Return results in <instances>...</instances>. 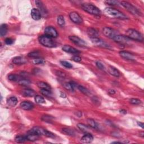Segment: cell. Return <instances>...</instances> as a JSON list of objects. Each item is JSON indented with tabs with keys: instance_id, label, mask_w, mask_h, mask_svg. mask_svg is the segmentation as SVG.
I'll list each match as a JSON object with an SVG mask.
<instances>
[{
	"instance_id": "26",
	"label": "cell",
	"mask_w": 144,
	"mask_h": 144,
	"mask_svg": "<svg viewBox=\"0 0 144 144\" xmlns=\"http://www.w3.org/2000/svg\"><path fill=\"white\" fill-rule=\"evenodd\" d=\"M37 86L38 87H40L41 89H46V90H51V87L49 84H47V83L43 82H37Z\"/></svg>"
},
{
	"instance_id": "22",
	"label": "cell",
	"mask_w": 144,
	"mask_h": 144,
	"mask_svg": "<svg viewBox=\"0 0 144 144\" xmlns=\"http://www.w3.org/2000/svg\"><path fill=\"white\" fill-rule=\"evenodd\" d=\"M109 72L111 75H113V76L116 77H119L120 76V73H119V70L117 68L112 67V66H110L109 68Z\"/></svg>"
},
{
	"instance_id": "49",
	"label": "cell",
	"mask_w": 144,
	"mask_h": 144,
	"mask_svg": "<svg viewBox=\"0 0 144 144\" xmlns=\"http://www.w3.org/2000/svg\"><path fill=\"white\" fill-rule=\"evenodd\" d=\"M92 100L93 101L94 103L95 104H100V102H99V99L97 98L96 97H94L92 99Z\"/></svg>"
},
{
	"instance_id": "23",
	"label": "cell",
	"mask_w": 144,
	"mask_h": 144,
	"mask_svg": "<svg viewBox=\"0 0 144 144\" xmlns=\"http://www.w3.org/2000/svg\"><path fill=\"white\" fill-rule=\"evenodd\" d=\"M87 33L89 36L90 37V38H94V37H97L99 33L94 28H89L87 31Z\"/></svg>"
},
{
	"instance_id": "52",
	"label": "cell",
	"mask_w": 144,
	"mask_h": 144,
	"mask_svg": "<svg viewBox=\"0 0 144 144\" xmlns=\"http://www.w3.org/2000/svg\"><path fill=\"white\" fill-rule=\"evenodd\" d=\"M119 112H120L121 114H127V111L125 110H123V109L119 111Z\"/></svg>"
},
{
	"instance_id": "10",
	"label": "cell",
	"mask_w": 144,
	"mask_h": 144,
	"mask_svg": "<svg viewBox=\"0 0 144 144\" xmlns=\"http://www.w3.org/2000/svg\"><path fill=\"white\" fill-rule=\"evenodd\" d=\"M113 40H114L115 42L122 44V45H126V44L128 43L129 42L131 41L130 39L128 38L127 36L120 35H117Z\"/></svg>"
},
{
	"instance_id": "27",
	"label": "cell",
	"mask_w": 144,
	"mask_h": 144,
	"mask_svg": "<svg viewBox=\"0 0 144 144\" xmlns=\"http://www.w3.org/2000/svg\"><path fill=\"white\" fill-rule=\"evenodd\" d=\"M21 78H23V77L19 76V75L16 74H10L8 76L9 80L13 82H18Z\"/></svg>"
},
{
	"instance_id": "17",
	"label": "cell",
	"mask_w": 144,
	"mask_h": 144,
	"mask_svg": "<svg viewBox=\"0 0 144 144\" xmlns=\"http://www.w3.org/2000/svg\"><path fill=\"white\" fill-rule=\"evenodd\" d=\"M94 140V137L91 133H87L83 136L81 138V141L83 143H89L92 142Z\"/></svg>"
},
{
	"instance_id": "11",
	"label": "cell",
	"mask_w": 144,
	"mask_h": 144,
	"mask_svg": "<svg viewBox=\"0 0 144 144\" xmlns=\"http://www.w3.org/2000/svg\"><path fill=\"white\" fill-rule=\"evenodd\" d=\"M45 35L50 37L51 38H56L58 36V33L56 29L52 26H48L45 29Z\"/></svg>"
},
{
	"instance_id": "18",
	"label": "cell",
	"mask_w": 144,
	"mask_h": 144,
	"mask_svg": "<svg viewBox=\"0 0 144 144\" xmlns=\"http://www.w3.org/2000/svg\"><path fill=\"white\" fill-rule=\"evenodd\" d=\"M22 94L25 97H33L36 96V92L32 89H24L22 91Z\"/></svg>"
},
{
	"instance_id": "4",
	"label": "cell",
	"mask_w": 144,
	"mask_h": 144,
	"mask_svg": "<svg viewBox=\"0 0 144 144\" xmlns=\"http://www.w3.org/2000/svg\"><path fill=\"white\" fill-rule=\"evenodd\" d=\"M82 8L85 11L90 14L94 15H99L101 14V11L98 7L95 6L94 5L89 3H85L82 5Z\"/></svg>"
},
{
	"instance_id": "53",
	"label": "cell",
	"mask_w": 144,
	"mask_h": 144,
	"mask_svg": "<svg viewBox=\"0 0 144 144\" xmlns=\"http://www.w3.org/2000/svg\"><path fill=\"white\" fill-rule=\"evenodd\" d=\"M137 124H138V126H140L141 128H143V123H142V122H137Z\"/></svg>"
},
{
	"instance_id": "44",
	"label": "cell",
	"mask_w": 144,
	"mask_h": 144,
	"mask_svg": "<svg viewBox=\"0 0 144 144\" xmlns=\"http://www.w3.org/2000/svg\"><path fill=\"white\" fill-rule=\"evenodd\" d=\"M96 65L97 67V68H99L100 69H101V70H104L105 69L104 65L102 64V63H101L100 62H96Z\"/></svg>"
},
{
	"instance_id": "6",
	"label": "cell",
	"mask_w": 144,
	"mask_h": 144,
	"mask_svg": "<svg viewBox=\"0 0 144 144\" xmlns=\"http://www.w3.org/2000/svg\"><path fill=\"white\" fill-rule=\"evenodd\" d=\"M91 40V42L94 45L98 46V47H100L102 48H108V49H111V47L108 43H107L106 42H105L104 40L100 38L99 37H94V38H90Z\"/></svg>"
},
{
	"instance_id": "40",
	"label": "cell",
	"mask_w": 144,
	"mask_h": 144,
	"mask_svg": "<svg viewBox=\"0 0 144 144\" xmlns=\"http://www.w3.org/2000/svg\"><path fill=\"white\" fill-rule=\"evenodd\" d=\"M33 63L35 64H43L44 63H45V60L43 59L38 57V58H36V59H34L33 60Z\"/></svg>"
},
{
	"instance_id": "37",
	"label": "cell",
	"mask_w": 144,
	"mask_h": 144,
	"mask_svg": "<svg viewBox=\"0 0 144 144\" xmlns=\"http://www.w3.org/2000/svg\"><path fill=\"white\" fill-rule=\"evenodd\" d=\"M63 86H64V87L66 90H68V91H71V92L74 91V89L73 87L72 84L70 83V82L65 83H64V84H63Z\"/></svg>"
},
{
	"instance_id": "29",
	"label": "cell",
	"mask_w": 144,
	"mask_h": 144,
	"mask_svg": "<svg viewBox=\"0 0 144 144\" xmlns=\"http://www.w3.org/2000/svg\"><path fill=\"white\" fill-rule=\"evenodd\" d=\"M18 83L19 85L23 86H28L31 84V82L28 79L24 78H21L20 80H19Z\"/></svg>"
},
{
	"instance_id": "5",
	"label": "cell",
	"mask_w": 144,
	"mask_h": 144,
	"mask_svg": "<svg viewBox=\"0 0 144 144\" xmlns=\"http://www.w3.org/2000/svg\"><path fill=\"white\" fill-rule=\"evenodd\" d=\"M122 6L124 7L130 13L135 15H141V13L136 8L135 6H134L133 5L129 3L127 1H122L121 2Z\"/></svg>"
},
{
	"instance_id": "19",
	"label": "cell",
	"mask_w": 144,
	"mask_h": 144,
	"mask_svg": "<svg viewBox=\"0 0 144 144\" xmlns=\"http://www.w3.org/2000/svg\"><path fill=\"white\" fill-rule=\"evenodd\" d=\"M35 3L36 4L37 6L38 7V8L40 10V12L41 14H46L47 13V10L45 9V6L44 5V4L42 3V2L40 1H36Z\"/></svg>"
},
{
	"instance_id": "32",
	"label": "cell",
	"mask_w": 144,
	"mask_h": 144,
	"mask_svg": "<svg viewBox=\"0 0 144 144\" xmlns=\"http://www.w3.org/2000/svg\"><path fill=\"white\" fill-rule=\"evenodd\" d=\"M78 90L80 92H82L83 94H84V95H87V96H90V95H91V93H90L89 90H88L87 89H86V87L79 85L78 87Z\"/></svg>"
},
{
	"instance_id": "28",
	"label": "cell",
	"mask_w": 144,
	"mask_h": 144,
	"mask_svg": "<svg viewBox=\"0 0 144 144\" xmlns=\"http://www.w3.org/2000/svg\"><path fill=\"white\" fill-rule=\"evenodd\" d=\"M77 127H78V128L80 131H82L83 132H84L85 133H89V127L85 125V124L83 123H78L77 124Z\"/></svg>"
},
{
	"instance_id": "41",
	"label": "cell",
	"mask_w": 144,
	"mask_h": 144,
	"mask_svg": "<svg viewBox=\"0 0 144 144\" xmlns=\"http://www.w3.org/2000/svg\"><path fill=\"white\" fill-rule=\"evenodd\" d=\"M41 93L46 97L51 96V92L50 90L46 89H41Z\"/></svg>"
},
{
	"instance_id": "34",
	"label": "cell",
	"mask_w": 144,
	"mask_h": 144,
	"mask_svg": "<svg viewBox=\"0 0 144 144\" xmlns=\"http://www.w3.org/2000/svg\"><path fill=\"white\" fill-rule=\"evenodd\" d=\"M41 119H42V121L46 122L52 123L53 119V117L48 115H44L41 117Z\"/></svg>"
},
{
	"instance_id": "43",
	"label": "cell",
	"mask_w": 144,
	"mask_h": 144,
	"mask_svg": "<svg viewBox=\"0 0 144 144\" xmlns=\"http://www.w3.org/2000/svg\"><path fill=\"white\" fill-rule=\"evenodd\" d=\"M130 102L133 105H140L141 103V101L138 99H131L130 100Z\"/></svg>"
},
{
	"instance_id": "24",
	"label": "cell",
	"mask_w": 144,
	"mask_h": 144,
	"mask_svg": "<svg viewBox=\"0 0 144 144\" xmlns=\"http://www.w3.org/2000/svg\"><path fill=\"white\" fill-rule=\"evenodd\" d=\"M63 133L69 136H74L75 135V131L70 128H64L62 130Z\"/></svg>"
},
{
	"instance_id": "7",
	"label": "cell",
	"mask_w": 144,
	"mask_h": 144,
	"mask_svg": "<svg viewBox=\"0 0 144 144\" xmlns=\"http://www.w3.org/2000/svg\"><path fill=\"white\" fill-rule=\"evenodd\" d=\"M69 39L72 42L75 44V45L80 46V47H85L87 46V43L84 40H83L82 39L78 37V36H70L69 37Z\"/></svg>"
},
{
	"instance_id": "54",
	"label": "cell",
	"mask_w": 144,
	"mask_h": 144,
	"mask_svg": "<svg viewBox=\"0 0 144 144\" xmlns=\"http://www.w3.org/2000/svg\"><path fill=\"white\" fill-rule=\"evenodd\" d=\"M121 143V142H118V141H115V142H113L112 143Z\"/></svg>"
},
{
	"instance_id": "35",
	"label": "cell",
	"mask_w": 144,
	"mask_h": 144,
	"mask_svg": "<svg viewBox=\"0 0 144 144\" xmlns=\"http://www.w3.org/2000/svg\"><path fill=\"white\" fill-rule=\"evenodd\" d=\"M39 136H40L33 135V134H28V135H26V138H27L28 141H35L38 140Z\"/></svg>"
},
{
	"instance_id": "14",
	"label": "cell",
	"mask_w": 144,
	"mask_h": 144,
	"mask_svg": "<svg viewBox=\"0 0 144 144\" xmlns=\"http://www.w3.org/2000/svg\"><path fill=\"white\" fill-rule=\"evenodd\" d=\"M62 49L66 52L73 53V54H78V53H79L80 52L78 50L76 49V48L73 47L72 46H70L69 45H64Z\"/></svg>"
},
{
	"instance_id": "8",
	"label": "cell",
	"mask_w": 144,
	"mask_h": 144,
	"mask_svg": "<svg viewBox=\"0 0 144 144\" xmlns=\"http://www.w3.org/2000/svg\"><path fill=\"white\" fill-rule=\"evenodd\" d=\"M103 33L107 37L111 39H113L117 35H118L117 31L110 27H105L103 29Z\"/></svg>"
},
{
	"instance_id": "45",
	"label": "cell",
	"mask_w": 144,
	"mask_h": 144,
	"mask_svg": "<svg viewBox=\"0 0 144 144\" xmlns=\"http://www.w3.org/2000/svg\"><path fill=\"white\" fill-rule=\"evenodd\" d=\"M56 74L57 76L62 78H65L66 77V74L65 73L61 71H56Z\"/></svg>"
},
{
	"instance_id": "12",
	"label": "cell",
	"mask_w": 144,
	"mask_h": 144,
	"mask_svg": "<svg viewBox=\"0 0 144 144\" xmlns=\"http://www.w3.org/2000/svg\"><path fill=\"white\" fill-rule=\"evenodd\" d=\"M119 55L121 56V57H122L126 60H135L133 55L130 52H128V51H120V52H119Z\"/></svg>"
},
{
	"instance_id": "50",
	"label": "cell",
	"mask_w": 144,
	"mask_h": 144,
	"mask_svg": "<svg viewBox=\"0 0 144 144\" xmlns=\"http://www.w3.org/2000/svg\"><path fill=\"white\" fill-rule=\"evenodd\" d=\"M70 82V83L72 84V86L73 88H74V89H75V88H77V87L78 88V86H79V85L77 84V83H75L74 81H72V82Z\"/></svg>"
},
{
	"instance_id": "13",
	"label": "cell",
	"mask_w": 144,
	"mask_h": 144,
	"mask_svg": "<svg viewBox=\"0 0 144 144\" xmlns=\"http://www.w3.org/2000/svg\"><path fill=\"white\" fill-rule=\"evenodd\" d=\"M31 16L33 20H38L41 19L42 14L38 9L34 8L31 11Z\"/></svg>"
},
{
	"instance_id": "25",
	"label": "cell",
	"mask_w": 144,
	"mask_h": 144,
	"mask_svg": "<svg viewBox=\"0 0 144 144\" xmlns=\"http://www.w3.org/2000/svg\"><path fill=\"white\" fill-rule=\"evenodd\" d=\"M87 122L89 124V126H90V127H91L95 130H98L99 126L97 123L95 122L94 119H87Z\"/></svg>"
},
{
	"instance_id": "33",
	"label": "cell",
	"mask_w": 144,
	"mask_h": 144,
	"mask_svg": "<svg viewBox=\"0 0 144 144\" xmlns=\"http://www.w3.org/2000/svg\"><path fill=\"white\" fill-rule=\"evenodd\" d=\"M35 101L36 103L38 104H43L45 103V100L42 96L40 95H36L35 96Z\"/></svg>"
},
{
	"instance_id": "21",
	"label": "cell",
	"mask_w": 144,
	"mask_h": 144,
	"mask_svg": "<svg viewBox=\"0 0 144 144\" xmlns=\"http://www.w3.org/2000/svg\"><path fill=\"white\" fill-rule=\"evenodd\" d=\"M18 99H17L16 97L12 96L7 99V103L9 106H10L11 107H14L17 104H18Z\"/></svg>"
},
{
	"instance_id": "51",
	"label": "cell",
	"mask_w": 144,
	"mask_h": 144,
	"mask_svg": "<svg viewBox=\"0 0 144 144\" xmlns=\"http://www.w3.org/2000/svg\"><path fill=\"white\" fill-rule=\"evenodd\" d=\"M109 93L111 95H113L116 93V92L114 90H109Z\"/></svg>"
},
{
	"instance_id": "1",
	"label": "cell",
	"mask_w": 144,
	"mask_h": 144,
	"mask_svg": "<svg viewBox=\"0 0 144 144\" xmlns=\"http://www.w3.org/2000/svg\"><path fill=\"white\" fill-rule=\"evenodd\" d=\"M104 11L106 14L110 16L113 17V18L122 19V20H125V19H128V17L125 14L119 11L118 10L113 8V7H106Z\"/></svg>"
},
{
	"instance_id": "42",
	"label": "cell",
	"mask_w": 144,
	"mask_h": 144,
	"mask_svg": "<svg viewBox=\"0 0 144 144\" xmlns=\"http://www.w3.org/2000/svg\"><path fill=\"white\" fill-rule=\"evenodd\" d=\"M61 64H62L63 67H65L66 68H73V65L70 64V63L68 62H66V61H61L60 62Z\"/></svg>"
},
{
	"instance_id": "20",
	"label": "cell",
	"mask_w": 144,
	"mask_h": 144,
	"mask_svg": "<svg viewBox=\"0 0 144 144\" xmlns=\"http://www.w3.org/2000/svg\"><path fill=\"white\" fill-rule=\"evenodd\" d=\"M13 63L14 64L17 65L24 64H25L26 63V60L25 58H24L23 57H20V56L15 57L13 59Z\"/></svg>"
},
{
	"instance_id": "30",
	"label": "cell",
	"mask_w": 144,
	"mask_h": 144,
	"mask_svg": "<svg viewBox=\"0 0 144 144\" xmlns=\"http://www.w3.org/2000/svg\"><path fill=\"white\" fill-rule=\"evenodd\" d=\"M16 142L17 143H23L27 141L26 136H18L15 138Z\"/></svg>"
},
{
	"instance_id": "48",
	"label": "cell",
	"mask_w": 144,
	"mask_h": 144,
	"mask_svg": "<svg viewBox=\"0 0 144 144\" xmlns=\"http://www.w3.org/2000/svg\"><path fill=\"white\" fill-rule=\"evenodd\" d=\"M5 43L7 44V45H11V44H13V40L11 38H7L5 39Z\"/></svg>"
},
{
	"instance_id": "16",
	"label": "cell",
	"mask_w": 144,
	"mask_h": 144,
	"mask_svg": "<svg viewBox=\"0 0 144 144\" xmlns=\"http://www.w3.org/2000/svg\"><path fill=\"white\" fill-rule=\"evenodd\" d=\"M43 128L38 127H33L32 128L31 130H29L28 131V133L33 134V135H38V136H41V135H43Z\"/></svg>"
},
{
	"instance_id": "15",
	"label": "cell",
	"mask_w": 144,
	"mask_h": 144,
	"mask_svg": "<svg viewBox=\"0 0 144 144\" xmlns=\"http://www.w3.org/2000/svg\"><path fill=\"white\" fill-rule=\"evenodd\" d=\"M20 106L21 109L25 110H30L33 109L34 108V105L30 101H23L21 102L20 105Z\"/></svg>"
},
{
	"instance_id": "36",
	"label": "cell",
	"mask_w": 144,
	"mask_h": 144,
	"mask_svg": "<svg viewBox=\"0 0 144 144\" xmlns=\"http://www.w3.org/2000/svg\"><path fill=\"white\" fill-rule=\"evenodd\" d=\"M57 24L59 25H60L62 27H63L65 25V20L64 18V16L62 15H59L57 17Z\"/></svg>"
},
{
	"instance_id": "38",
	"label": "cell",
	"mask_w": 144,
	"mask_h": 144,
	"mask_svg": "<svg viewBox=\"0 0 144 144\" xmlns=\"http://www.w3.org/2000/svg\"><path fill=\"white\" fill-rule=\"evenodd\" d=\"M43 135H45L46 136H47V137H48L52 138H54L55 137V134H53V133L51 132L48 131L47 130H44V129H43Z\"/></svg>"
},
{
	"instance_id": "9",
	"label": "cell",
	"mask_w": 144,
	"mask_h": 144,
	"mask_svg": "<svg viewBox=\"0 0 144 144\" xmlns=\"http://www.w3.org/2000/svg\"><path fill=\"white\" fill-rule=\"evenodd\" d=\"M69 18L73 23L79 24L83 23V19L79 14L77 12L73 11L69 14Z\"/></svg>"
},
{
	"instance_id": "3",
	"label": "cell",
	"mask_w": 144,
	"mask_h": 144,
	"mask_svg": "<svg viewBox=\"0 0 144 144\" xmlns=\"http://www.w3.org/2000/svg\"><path fill=\"white\" fill-rule=\"evenodd\" d=\"M126 36L131 40L137 41H142L143 40V36L140 32L133 29H129L126 31Z\"/></svg>"
},
{
	"instance_id": "39",
	"label": "cell",
	"mask_w": 144,
	"mask_h": 144,
	"mask_svg": "<svg viewBox=\"0 0 144 144\" xmlns=\"http://www.w3.org/2000/svg\"><path fill=\"white\" fill-rule=\"evenodd\" d=\"M28 56L29 57L34 58V59L38 58L40 56V53L38 51H33V52H31L29 53Z\"/></svg>"
},
{
	"instance_id": "46",
	"label": "cell",
	"mask_w": 144,
	"mask_h": 144,
	"mask_svg": "<svg viewBox=\"0 0 144 144\" xmlns=\"http://www.w3.org/2000/svg\"><path fill=\"white\" fill-rule=\"evenodd\" d=\"M72 60L75 62H81L82 59L80 57L78 56H74L72 57Z\"/></svg>"
},
{
	"instance_id": "31",
	"label": "cell",
	"mask_w": 144,
	"mask_h": 144,
	"mask_svg": "<svg viewBox=\"0 0 144 144\" xmlns=\"http://www.w3.org/2000/svg\"><path fill=\"white\" fill-rule=\"evenodd\" d=\"M7 26L6 24H3L1 25L0 27V35L1 37H3L7 33Z\"/></svg>"
},
{
	"instance_id": "2",
	"label": "cell",
	"mask_w": 144,
	"mask_h": 144,
	"mask_svg": "<svg viewBox=\"0 0 144 144\" xmlns=\"http://www.w3.org/2000/svg\"><path fill=\"white\" fill-rule=\"evenodd\" d=\"M38 41L41 45L48 48H53L56 46V43L53 40L52 38L46 35L39 37Z\"/></svg>"
},
{
	"instance_id": "47",
	"label": "cell",
	"mask_w": 144,
	"mask_h": 144,
	"mask_svg": "<svg viewBox=\"0 0 144 144\" xmlns=\"http://www.w3.org/2000/svg\"><path fill=\"white\" fill-rule=\"evenodd\" d=\"M107 4L110 5H116L118 4V2L117 1H114V0H111V1H108L106 2Z\"/></svg>"
}]
</instances>
